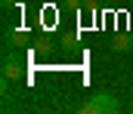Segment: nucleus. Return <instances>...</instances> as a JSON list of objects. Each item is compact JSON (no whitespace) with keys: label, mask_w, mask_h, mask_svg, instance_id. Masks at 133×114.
Wrapping results in <instances>:
<instances>
[{"label":"nucleus","mask_w":133,"mask_h":114,"mask_svg":"<svg viewBox=\"0 0 133 114\" xmlns=\"http://www.w3.org/2000/svg\"><path fill=\"white\" fill-rule=\"evenodd\" d=\"M118 108H121V102H118L115 96H108V93H99V96H93L90 102H84V105H81V111H93V114L118 111Z\"/></svg>","instance_id":"nucleus-1"},{"label":"nucleus","mask_w":133,"mask_h":114,"mask_svg":"<svg viewBox=\"0 0 133 114\" xmlns=\"http://www.w3.org/2000/svg\"><path fill=\"white\" fill-rule=\"evenodd\" d=\"M22 59H16V56H6L3 59V83H9V80H19L22 77Z\"/></svg>","instance_id":"nucleus-2"},{"label":"nucleus","mask_w":133,"mask_h":114,"mask_svg":"<svg viewBox=\"0 0 133 114\" xmlns=\"http://www.w3.org/2000/svg\"><path fill=\"white\" fill-rule=\"evenodd\" d=\"M111 49L115 52H133V34H118L111 40Z\"/></svg>","instance_id":"nucleus-3"},{"label":"nucleus","mask_w":133,"mask_h":114,"mask_svg":"<svg viewBox=\"0 0 133 114\" xmlns=\"http://www.w3.org/2000/svg\"><path fill=\"white\" fill-rule=\"evenodd\" d=\"M22 43H28V31L25 28H16V31L6 34V46H22Z\"/></svg>","instance_id":"nucleus-4"},{"label":"nucleus","mask_w":133,"mask_h":114,"mask_svg":"<svg viewBox=\"0 0 133 114\" xmlns=\"http://www.w3.org/2000/svg\"><path fill=\"white\" fill-rule=\"evenodd\" d=\"M81 9H87V12H96V3H93V0H84V6H81Z\"/></svg>","instance_id":"nucleus-5"},{"label":"nucleus","mask_w":133,"mask_h":114,"mask_svg":"<svg viewBox=\"0 0 133 114\" xmlns=\"http://www.w3.org/2000/svg\"><path fill=\"white\" fill-rule=\"evenodd\" d=\"M0 3H3V9H9V6H16L19 0H0Z\"/></svg>","instance_id":"nucleus-6"},{"label":"nucleus","mask_w":133,"mask_h":114,"mask_svg":"<svg viewBox=\"0 0 133 114\" xmlns=\"http://www.w3.org/2000/svg\"><path fill=\"white\" fill-rule=\"evenodd\" d=\"M130 111H133V102H130Z\"/></svg>","instance_id":"nucleus-7"},{"label":"nucleus","mask_w":133,"mask_h":114,"mask_svg":"<svg viewBox=\"0 0 133 114\" xmlns=\"http://www.w3.org/2000/svg\"><path fill=\"white\" fill-rule=\"evenodd\" d=\"M130 3H133V0H130Z\"/></svg>","instance_id":"nucleus-8"}]
</instances>
